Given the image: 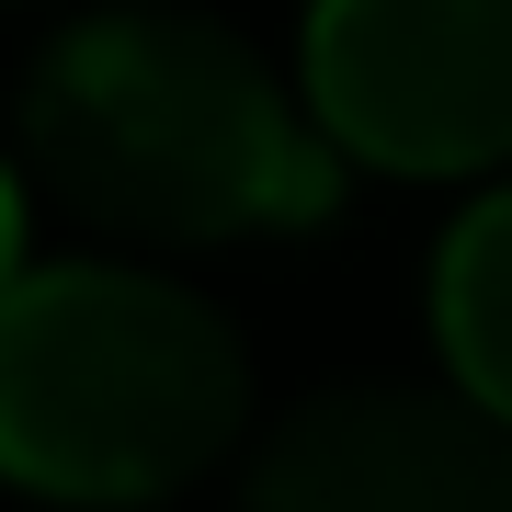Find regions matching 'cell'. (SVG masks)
I'll use <instances>...</instances> for the list:
<instances>
[{"mask_svg": "<svg viewBox=\"0 0 512 512\" xmlns=\"http://www.w3.org/2000/svg\"><path fill=\"white\" fill-rule=\"evenodd\" d=\"M23 160L69 217L126 239L319 228L342 194V148L205 12L69 23L23 80Z\"/></svg>", "mask_w": 512, "mask_h": 512, "instance_id": "obj_1", "label": "cell"}, {"mask_svg": "<svg viewBox=\"0 0 512 512\" xmlns=\"http://www.w3.org/2000/svg\"><path fill=\"white\" fill-rule=\"evenodd\" d=\"M433 330H444V365L490 421H512V194L467 205V228L444 239L433 262Z\"/></svg>", "mask_w": 512, "mask_h": 512, "instance_id": "obj_5", "label": "cell"}, {"mask_svg": "<svg viewBox=\"0 0 512 512\" xmlns=\"http://www.w3.org/2000/svg\"><path fill=\"white\" fill-rule=\"evenodd\" d=\"M308 114L376 171L512 160V0H319Z\"/></svg>", "mask_w": 512, "mask_h": 512, "instance_id": "obj_3", "label": "cell"}, {"mask_svg": "<svg viewBox=\"0 0 512 512\" xmlns=\"http://www.w3.org/2000/svg\"><path fill=\"white\" fill-rule=\"evenodd\" d=\"M251 365L205 296L126 274V262H57L0 296V478L69 512L171 501L194 467L228 456Z\"/></svg>", "mask_w": 512, "mask_h": 512, "instance_id": "obj_2", "label": "cell"}, {"mask_svg": "<svg viewBox=\"0 0 512 512\" xmlns=\"http://www.w3.org/2000/svg\"><path fill=\"white\" fill-rule=\"evenodd\" d=\"M23 285V194H12V171H0V296Z\"/></svg>", "mask_w": 512, "mask_h": 512, "instance_id": "obj_6", "label": "cell"}, {"mask_svg": "<svg viewBox=\"0 0 512 512\" xmlns=\"http://www.w3.org/2000/svg\"><path fill=\"white\" fill-rule=\"evenodd\" d=\"M239 512H512V444L478 399L330 387L262 444Z\"/></svg>", "mask_w": 512, "mask_h": 512, "instance_id": "obj_4", "label": "cell"}]
</instances>
